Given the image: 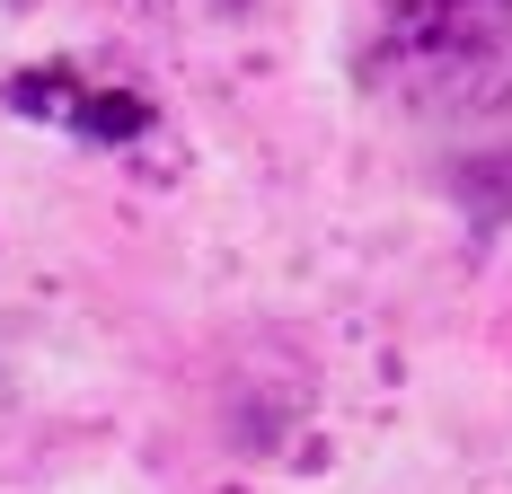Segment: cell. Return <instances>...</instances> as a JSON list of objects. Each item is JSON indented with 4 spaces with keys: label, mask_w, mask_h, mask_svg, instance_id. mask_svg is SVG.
Instances as JSON below:
<instances>
[{
    "label": "cell",
    "mask_w": 512,
    "mask_h": 494,
    "mask_svg": "<svg viewBox=\"0 0 512 494\" xmlns=\"http://www.w3.org/2000/svg\"><path fill=\"white\" fill-rule=\"evenodd\" d=\"M362 89L424 124H486L512 106V0H371Z\"/></svg>",
    "instance_id": "6da1fadb"
},
{
    "label": "cell",
    "mask_w": 512,
    "mask_h": 494,
    "mask_svg": "<svg viewBox=\"0 0 512 494\" xmlns=\"http://www.w3.org/2000/svg\"><path fill=\"white\" fill-rule=\"evenodd\" d=\"M159 9H248V0H159Z\"/></svg>",
    "instance_id": "7a4b0ae2"
}]
</instances>
